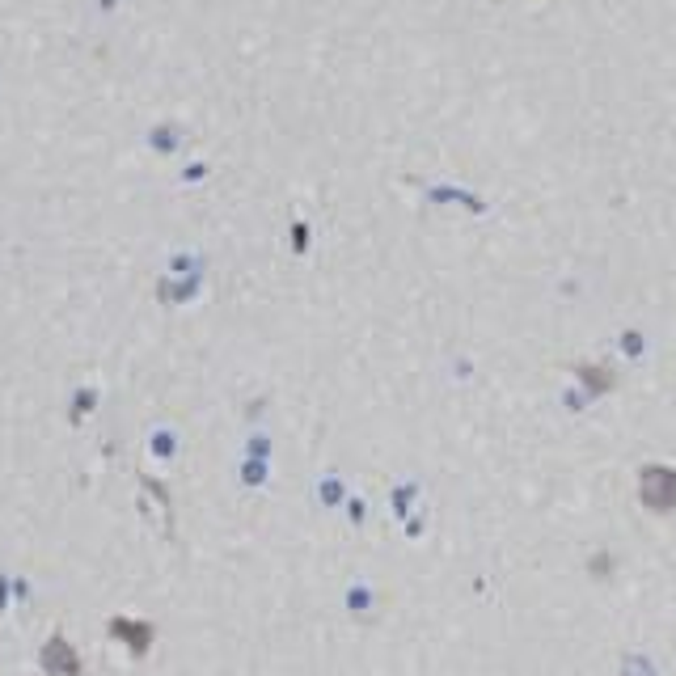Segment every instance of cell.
Returning a JSON list of instances; mask_svg holds the SVG:
<instances>
[{
	"label": "cell",
	"mask_w": 676,
	"mask_h": 676,
	"mask_svg": "<svg viewBox=\"0 0 676 676\" xmlns=\"http://www.w3.org/2000/svg\"><path fill=\"white\" fill-rule=\"evenodd\" d=\"M638 503L655 516H672L676 512V469L647 465L643 474H638Z\"/></svg>",
	"instance_id": "obj_1"
},
{
	"label": "cell",
	"mask_w": 676,
	"mask_h": 676,
	"mask_svg": "<svg viewBox=\"0 0 676 676\" xmlns=\"http://www.w3.org/2000/svg\"><path fill=\"white\" fill-rule=\"evenodd\" d=\"M47 668L51 672H77V655H72V647L64 643V638H51L47 643Z\"/></svg>",
	"instance_id": "obj_2"
},
{
	"label": "cell",
	"mask_w": 676,
	"mask_h": 676,
	"mask_svg": "<svg viewBox=\"0 0 676 676\" xmlns=\"http://www.w3.org/2000/svg\"><path fill=\"white\" fill-rule=\"evenodd\" d=\"M115 638H127V647L140 655L148 647V638H153V630H148V626H131V622H115Z\"/></svg>",
	"instance_id": "obj_3"
},
{
	"label": "cell",
	"mask_w": 676,
	"mask_h": 676,
	"mask_svg": "<svg viewBox=\"0 0 676 676\" xmlns=\"http://www.w3.org/2000/svg\"><path fill=\"white\" fill-rule=\"evenodd\" d=\"M579 377L588 381V389H613V368H605V364H579Z\"/></svg>",
	"instance_id": "obj_4"
},
{
	"label": "cell",
	"mask_w": 676,
	"mask_h": 676,
	"mask_svg": "<svg viewBox=\"0 0 676 676\" xmlns=\"http://www.w3.org/2000/svg\"><path fill=\"white\" fill-rule=\"evenodd\" d=\"M609 571H613V562H609V554H596V558H592V575H600V579H605Z\"/></svg>",
	"instance_id": "obj_5"
}]
</instances>
